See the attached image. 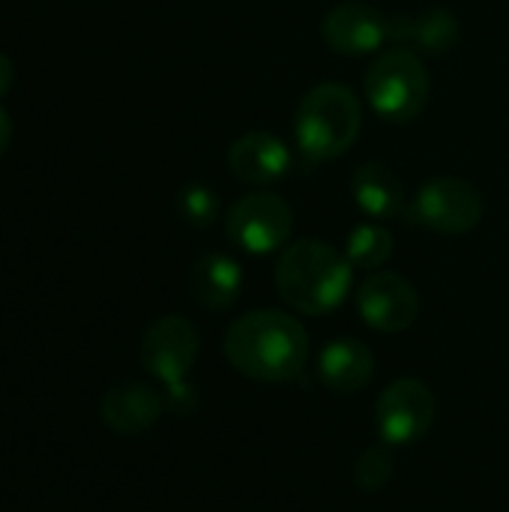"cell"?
I'll return each mask as SVG.
<instances>
[{"instance_id":"cell-1","label":"cell","mask_w":509,"mask_h":512,"mask_svg":"<svg viewBox=\"0 0 509 512\" xmlns=\"http://www.w3.org/2000/svg\"><path fill=\"white\" fill-rule=\"evenodd\" d=\"M225 357L252 381L285 384L303 375L309 360V336L297 318L276 309H258L228 327Z\"/></svg>"},{"instance_id":"cell-2","label":"cell","mask_w":509,"mask_h":512,"mask_svg":"<svg viewBox=\"0 0 509 512\" xmlns=\"http://www.w3.org/2000/svg\"><path fill=\"white\" fill-rule=\"evenodd\" d=\"M354 264L321 240H297L285 246L276 264V288L282 300L303 315H327L339 309L351 291Z\"/></svg>"},{"instance_id":"cell-3","label":"cell","mask_w":509,"mask_h":512,"mask_svg":"<svg viewBox=\"0 0 509 512\" xmlns=\"http://www.w3.org/2000/svg\"><path fill=\"white\" fill-rule=\"evenodd\" d=\"M363 129V108L351 87L318 84L312 87L294 117V141L309 162H327L354 147Z\"/></svg>"},{"instance_id":"cell-4","label":"cell","mask_w":509,"mask_h":512,"mask_svg":"<svg viewBox=\"0 0 509 512\" xmlns=\"http://www.w3.org/2000/svg\"><path fill=\"white\" fill-rule=\"evenodd\" d=\"M366 99L372 111L390 123H411L429 102V72L417 51L387 48L366 72Z\"/></svg>"},{"instance_id":"cell-5","label":"cell","mask_w":509,"mask_h":512,"mask_svg":"<svg viewBox=\"0 0 509 512\" xmlns=\"http://www.w3.org/2000/svg\"><path fill=\"white\" fill-rule=\"evenodd\" d=\"M483 195L462 177H435L423 183L408 204L405 216L417 228L438 234H468L483 222Z\"/></svg>"},{"instance_id":"cell-6","label":"cell","mask_w":509,"mask_h":512,"mask_svg":"<svg viewBox=\"0 0 509 512\" xmlns=\"http://www.w3.org/2000/svg\"><path fill=\"white\" fill-rule=\"evenodd\" d=\"M294 231V210L276 192L243 195L225 216L228 240L249 255H270L285 249Z\"/></svg>"},{"instance_id":"cell-7","label":"cell","mask_w":509,"mask_h":512,"mask_svg":"<svg viewBox=\"0 0 509 512\" xmlns=\"http://www.w3.org/2000/svg\"><path fill=\"white\" fill-rule=\"evenodd\" d=\"M435 396L432 390L417 378H399L393 381L375 408L378 417V435L384 444L408 447L417 444L435 423Z\"/></svg>"},{"instance_id":"cell-8","label":"cell","mask_w":509,"mask_h":512,"mask_svg":"<svg viewBox=\"0 0 509 512\" xmlns=\"http://www.w3.org/2000/svg\"><path fill=\"white\" fill-rule=\"evenodd\" d=\"M360 318L378 333H405L420 315L417 288L399 273H375L357 291Z\"/></svg>"},{"instance_id":"cell-9","label":"cell","mask_w":509,"mask_h":512,"mask_svg":"<svg viewBox=\"0 0 509 512\" xmlns=\"http://www.w3.org/2000/svg\"><path fill=\"white\" fill-rule=\"evenodd\" d=\"M198 357V333L186 318L168 315L150 324L141 342V363L159 381L180 384Z\"/></svg>"},{"instance_id":"cell-10","label":"cell","mask_w":509,"mask_h":512,"mask_svg":"<svg viewBox=\"0 0 509 512\" xmlns=\"http://www.w3.org/2000/svg\"><path fill=\"white\" fill-rule=\"evenodd\" d=\"M324 42L339 51V54H372L378 51L387 39H390V18H384L375 6L369 3H339L324 15L321 24Z\"/></svg>"},{"instance_id":"cell-11","label":"cell","mask_w":509,"mask_h":512,"mask_svg":"<svg viewBox=\"0 0 509 512\" xmlns=\"http://www.w3.org/2000/svg\"><path fill=\"white\" fill-rule=\"evenodd\" d=\"M228 168L240 183L267 186L291 174L294 153L288 144L273 132H249L240 135L228 150Z\"/></svg>"},{"instance_id":"cell-12","label":"cell","mask_w":509,"mask_h":512,"mask_svg":"<svg viewBox=\"0 0 509 512\" xmlns=\"http://www.w3.org/2000/svg\"><path fill=\"white\" fill-rule=\"evenodd\" d=\"M390 39L396 45H405L417 54H447L462 39L459 18L450 9H423L417 15H396L390 18Z\"/></svg>"},{"instance_id":"cell-13","label":"cell","mask_w":509,"mask_h":512,"mask_svg":"<svg viewBox=\"0 0 509 512\" xmlns=\"http://www.w3.org/2000/svg\"><path fill=\"white\" fill-rule=\"evenodd\" d=\"M318 378L327 390L351 396L375 378V357L357 339H336L318 354Z\"/></svg>"},{"instance_id":"cell-14","label":"cell","mask_w":509,"mask_h":512,"mask_svg":"<svg viewBox=\"0 0 509 512\" xmlns=\"http://www.w3.org/2000/svg\"><path fill=\"white\" fill-rule=\"evenodd\" d=\"M357 207L372 219H396L408 210V189L402 177L384 162H366L351 177Z\"/></svg>"},{"instance_id":"cell-15","label":"cell","mask_w":509,"mask_h":512,"mask_svg":"<svg viewBox=\"0 0 509 512\" xmlns=\"http://www.w3.org/2000/svg\"><path fill=\"white\" fill-rule=\"evenodd\" d=\"M189 291H192L195 303L204 306L207 312H225L237 303V297L243 291V270L228 255H219V252L201 255L192 264Z\"/></svg>"},{"instance_id":"cell-16","label":"cell","mask_w":509,"mask_h":512,"mask_svg":"<svg viewBox=\"0 0 509 512\" xmlns=\"http://www.w3.org/2000/svg\"><path fill=\"white\" fill-rule=\"evenodd\" d=\"M162 414V399L147 387V384H117L105 393L102 399V420L108 429L120 435H138L156 426Z\"/></svg>"},{"instance_id":"cell-17","label":"cell","mask_w":509,"mask_h":512,"mask_svg":"<svg viewBox=\"0 0 509 512\" xmlns=\"http://www.w3.org/2000/svg\"><path fill=\"white\" fill-rule=\"evenodd\" d=\"M393 255V234L384 225H357L348 234V246H345V258L354 267L363 270H375L381 264H387Z\"/></svg>"},{"instance_id":"cell-18","label":"cell","mask_w":509,"mask_h":512,"mask_svg":"<svg viewBox=\"0 0 509 512\" xmlns=\"http://www.w3.org/2000/svg\"><path fill=\"white\" fill-rule=\"evenodd\" d=\"M177 210L186 225L192 228H210L219 219L222 201L207 183H186L177 195Z\"/></svg>"},{"instance_id":"cell-19","label":"cell","mask_w":509,"mask_h":512,"mask_svg":"<svg viewBox=\"0 0 509 512\" xmlns=\"http://www.w3.org/2000/svg\"><path fill=\"white\" fill-rule=\"evenodd\" d=\"M390 477H393V456L387 444L369 447L354 465V483L363 492H381L390 483Z\"/></svg>"},{"instance_id":"cell-20","label":"cell","mask_w":509,"mask_h":512,"mask_svg":"<svg viewBox=\"0 0 509 512\" xmlns=\"http://www.w3.org/2000/svg\"><path fill=\"white\" fill-rule=\"evenodd\" d=\"M15 84V63L0 51V96H6Z\"/></svg>"},{"instance_id":"cell-21","label":"cell","mask_w":509,"mask_h":512,"mask_svg":"<svg viewBox=\"0 0 509 512\" xmlns=\"http://www.w3.org/2000/svg\"><path fill=\"white\" fill-rule=\"evenodd\" d=\"M12 135H15V126H12V117H9V111L0 105V156L9 150V144H12Z\"/></svg>"}]
</instances>
